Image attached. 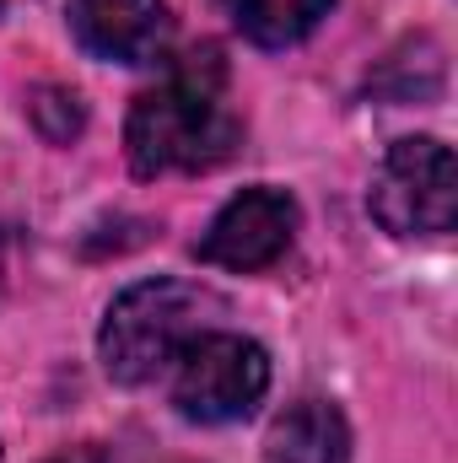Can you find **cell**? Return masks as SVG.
Segmentation results:
<instances>
[{"instance_id": "6da1fadb", "label": "cell", "mask_w": 458, "mask_h": 463, "mask_svg": "<svg viewBox=\"0 0 458 463\" xmlns=\"http://www.w3.org/2000/svg\"><path fill=\"white\" fill-rule=\"evenodd\" d=\"M243 140V118L227 109V65L216 49L189 54L151 92H140L124 118V151L135 178L211 173Z\"/></svg>"}, {"instance_id": "7a4b0ae2", "label": "cell", "mask_w": 458, "mask_h": 463, "mask_svg": "<svg viewBox=\"0 0 458 463\" xmlns=\"http://www.w3.org/2000/svg\"><path fill=\"white\" fill-rule=\"evenodd\" d=\"M222 318H227V302L200 280H173V275L140 280L114 297L103 335H98V355L114 383L140 388V383L162 377L184 345L222 329Z\"/></svg>"}, {"instance_id": "3957f363", "label": "cell", "mask_w": 458, "mask_h": 463, "mask_svg": "<svg viewBox=\"0 0 458 463\" xmlns=\"http://www.w3.org/2000/svg\"><path fill=\"white\" fill-rule=\"evenodd\" d=\"M270 388V355L259 340L211 329L195 345L178 350V361L167 366V393L173 410L195 426H227L243 420Z\"/></svg>"}, {"instance_id": "277c9868", "label": "cell", "mask_w": 458, "mask_h": 463, "mask_svg": "<svg viewBox=\"0 0 458 463\" xmlns=\"http://www.w3.org/2000/svg\"><path fill=\"white\" fill-rule=\"evenodd\" d=\"M372 216L394 237H443L458 216V162L432 135L394 140L372 178Z\"/></svg>"}, {"instance_id": "5b68a950", "label": "cell", "mask_w": 458, "mask_h": 463, "mask_svg": "<svg viewBox=\"0 0 458 463\" xmlns=\"http://www.w3.org/2000/svg\"><path fill=\"white\" fill-rule=\"evenodd\" d=\"M291 237H297V200L286 189L253 184L216 211V222L195 242V253L216 269L253 275V269H270L291 248Z\"/></svg>"}, {"instance_id": "8992f818", "label": "cell", "mask_w": 458, "mask_h": 463, "mask_svg": "<svg viewBox=\"0 0 458 463\" xmlns=\"http://www.w3.org/2000/svg\"><path fill=\"white\" fill-rule=\"evenodd\" d=\"M71 33L98 60L146 65L167 43V0H71Z\"/></svg>"}, {"instance_id": "52a82bcc", "label": "cell", "mask_w": 458, "mask_h": 463, "mask_svg": "<svg viewBox=\"0 0 458 463\" xmlns=\"http://www.w3.org/2000/svg\"><path fill=\"white\" fill-rule=\"evenodd\" d=\"M264 463H350V426L340 404L297 399L270 420Z\"/></svg>"}, {"instance_id": "ba28073f", "label": "cell", "mask_w": 458, "mask_h": 463, "mask_svg": "<svg viewBox=\"0 0 458 463\" xmlns=\"http://www.w3.org/2000/svg\"><path fill=\"white\" fill-rule=\"evenodd\" d=\"M335 0H222V11L232 16V27L243 38H253L259 49H291L302 43Z\"/></svg>"}, {"instance_id": "9c48e42d", "label": "cell", "mask_w": 458, "mask_h": 463, "mask_svg": "<svg viewBox=\"0 0 458 463\" xmlns=\"http://www.w3.org/2000/svg\"><path fill=\"white\" fill-rule=\"evenodd\" d=\"M27 114H33V129L49 146H71L81 135V124H87V109H81V98L71 87H38L27 98Z\"/></svg>"}, {"instance_id": "30bf717a", "label": "cell", "mask_w": 458, "mask_h": 463, "mask_svg": "<svg viewBox=\"0 0 458 463\" xmlns=\"http://www.w3.org/2000/svg\"><path fill=\"white\" fill-rule=\"evenodd\" d=\"M49 463H109V458H103V448L87 442V448H65V453H54Z\"/></svg>"}, {"instance_id": "8fae6325", "label": "cell", "mask_w": 458, "mask_h": 463, "mask_svg": "<svg viewBox=\"0 0 458 463\" xmlns=\"http://www.w3.org/2000/svg\"><path fill=\"white\" fill-rule=\"evenodd\" d=\"M0 5H5V0H0Z\"/></svg>"}]
</instances>
